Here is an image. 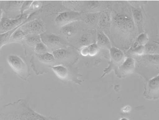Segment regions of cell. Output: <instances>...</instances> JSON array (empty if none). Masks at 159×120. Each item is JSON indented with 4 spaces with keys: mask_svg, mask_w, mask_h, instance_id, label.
Listing matches in <instances>:
<instances>
[{
    "mask_svg": "<svg viewBox=\"0 0 159 120\" xmlns=\"http://www.w3.org/2000/svg\"><path fill=\"white\" fill-rule=\"evenodd\" d=\"M134 24L131 17L125 13H118L113 17L112 36L114 40L124 39L123 42H131L134 34Z\"/></svg>",
    "mask_w": 159,
    "mask_h": 120,
    "instance_id": "cell-1",
    "label": "cell"
},
{
    "mask_svg": "<svg viewBox=\"0 0 159 120\" xmlns=\"http://www.w3.org/2000/svg\"><path fill=\"white\" fill-rule=\"evenodd\" d=\"M7 62L12 69L23 79L26 80L29 76V69L27 65L19 56L10 55L7 57Z\"/></svg>",
    "mask_w": 159,
    "mask_h": 120,
    "instance_id": "cell-2",
    "label": "cell"
},
{
    "mask_svg": "<svg viewBox=\"0 0 159 120\" xmlns=\"http://www.w3.org/2000/svg\"><path fill=\"white\" fill-rule=\"evenodd\" d=\"M41 40L47 47L52 50L66 47L67 43L58 36L49 33L44 32L41 34Z\"/></svg>",
    "mask_w": 159,
    "mask_h": 120,
    "instance_id": "cell-3",
    "label": "cell"
},
{
    "mask_svg": "<svg viewBox=\"0 0 159 120\" xmlns=\"http://www.w3.org/2000/svg\"><path fill=\"white\" fill-rule=\"evenodd\" d=\"M27 18V14H23L20 17L14 20L2 18L1 20V33L3 34L16 29V27L25 22Z\"/></svg>",
    "mask_w": 159,
    "mask_h": 120,
    "instance_id": "cell-4",
    "label": "cell"
},
{
    "mask_svg": "<svg viewBox=\"0 0 159 120\" xmlns=\"http://www.w3.org/2000/svg\"><path fill=\"white\" fill-rule=\"evenodd\" d=\"M80 12L75 11L63 12L56 17L55 22L58 25L63 27L67 24L77 21L80 19Z\"/></svg>",
    "mask_w": 159,
    "mask_h": 120,
    "instance_id": "cell-5",
    "label": "cell"
},
{
    "mask_svg": "<svg viewBox=\"0 0 159 120\" xmlns=\"http://www.w3.org/2000/svg\"><path fill=\"white\" fill-rule=\"evenodd\" d=\"M22 29L24 32L30 34H42L44 33V26L41 20H31L24 25L22 26Z\"/></svg>",
    "mask_w": 159,
    "mask_h": 120,
    "instance_id": "cell-6",
    "label": "cell"
},
{
    "mask_svg": "<svg viewBox=\"0 0 159 120\" xmlns=\"http://www.w3.org/2000/svg\"><path fill=\"white\" fill-rule=\"evenodd\" d=\"M78 28H79V24L78 22L75 21L61 27V32L65 36L70 37L74 35L78 31Z\"/></svg>",
    "mask_w": 159,
    "mask_h": 120,
    "instance_id": "cell-7",
    "label": "cell"
},
{
    "mask_svg": "<svg viewBox=\"0 0 159 120\" xmlns=\"http://www.w3.org/2000/svg\"><path fill=\"white\" fill-rule=\"evenodd\" d=\"M120 73L124 74L132 73L134 70V61L131 58H127L122 65L119 67Z\"/></svg>",
    "mask_w": 159,
    "mask_h": 120,
    "instance_id": "cell-8",
    "label": "cell"
},
{
    "mask_svg": "<svg viewBox=\"0 0 159 120\" xmlns=\"http://www.w3.org/2000/svg\"><path fill=\"white\" fill-rule=\"evenodd\" d=\"M97 45L98 47L104 49H111V43L108 38L102 31H99L97 33Z\"/></svg>",
    "mask_w": 159,
    "mask_h": 120,
    "instance_id": "cell-9",
    "label": "cell"
},
{
    "mask_svg": "<svg viewBox=\"0 0 159 120\" xmlns=\"http://www.w3.org/2000/svg\"><path fill=\"white\" fill-rule=\"evenodd\" d=\"M110 54L112 60L116 64L122 63L124 60V55L120 49L117 48H111L110 49Z\"/></svg>",
    "mask_w": 159,
    "mask_h": 120,
    "instance_id": "cell-10",
    "label": "cell"
},
{
    "mask_svg": "<svg viewBox=\"0 0 159 120\" xmlns=\"http://www.w3.org/2000/svg\"><path fill=\"white\" fill-rule=\"evenodd\" d=\"M31 16H29L27 18V20H26L25 22L23 23L22 24H20V25H19V26L16 27V29H12L11 31H9V32L4 33L3 34H1V47L2 48V46L7 43L9 40L10 39L11 37L12 36V34H13L14 32L16 31L17 29L20 28V26H22L25 23H26V22L28 21L29 19L31 18Z\"/></svg>",
    "mask_w": 159,
    "mask_h": 120,
    "instance_id": "cell-11",
    "label": "cell"
},
{
    "mask_svg": "<svg viewBox=\"0 0 159 120\" xmlns=\"http://www.w3.org/2000/svg\"><path fill=\"white\" fill-rule=\"evenodd\" d=\"M52 70L54 71L56 76L61 80H66L68 77V72L64 66L62 65L52 67Z\"/></svg>",
    "mask_w": 159,
    "mask_h": 120,
    "instance_id": "cell-12",
    "label": "cell"
},
{
    "mask_svg": "<svg viewBox=\"0 0 159 120\" xmlns=\"http://www.w3.org/2000/svg\"><path fill=\"white\" fill-rule=\"evenodd\" d=\"M95 39V35L93 32H87L84 34L80 37L79 42L80 45H87L93 44V43Z\"/></svg>",
    "mask_w": 159,
    "mask_h": 120,
    "instance_id": "cell-13",
    "label": "cell"
},
{
    "mask_svg": "<svg viewBox=\"0 0 159 120\" xmlns=\"http://www.w3.org/2000/svg\"><path fill=\"white\" fill-rule=\"evenodd\" d=\"M159 76L156 77L150 80L148 83L149 92L150 95H158L159 92Z\"/></svg>",
    "mask_w": 159,
    "mask_h": 120,
    "instance_id": "cell-14",
    "label": "cell"
},
{
    "mask_svg": "<svg viewBox=\"0 0 159 120\" xmlns=\"http://www.w3.org/2000/svg\"><path fill=\"white\" fill-rule=\"evenodd\" d=\"M70 52L64 48L56 49L53 51V55L56 59L63 60L67 59L70 55Z\"/></svg>",
    "mask_w": 159,
    "mask_h": 120,
    "instance_id": "cell-15",
    "label": "cell"
},
{
    "mask_svg": "<svg viewBox=\"0 0 159 120\" xmlns=\"http://www.w3.org/2000/svg\"><path fill=\"white\" fill-rule=\"evenodd\" d=\"M41 36L36 34H29L26 36V42L30 46H35L41 42Z\"/></svg>",
    "mask_w": 159,
    "mask_h": 120,
    "instance_id": "cell-16",
    "label": "cell"
},
{
    "mask_svg": "<svg viewBox=\"0 0 159 120\" xmlns=\"http://www.w3.org/2000/svg\"><path fill=\"white\" fill-rule=\"evenodd\" d=\"M39 59L43 63L46 64H51L54 62L55 57L54 55L48 52L42 55H37Z\"/></svg>",
    "mask_w": 159,
    "mask_h": 120,
    "instance_id": "cell-17",
    "label": "cell"
},
{
    "mask_svg": "<svg viewBox=\"0 0 159 120\" xmlns=\"http://www.w3.org/2000/svg\"><path fill=\"white\" fill-rule=\"evenodd\" d=\"M144 53L148 54H155L156 52H158L159 51V47L157 45L155 44H147L144 46Z\"/></svg>",
    "mask_w": 159,
    "mask_h": 120,
    "instance_id": "cell-18",
    "label": "cell"
},
{
    "mask_svg": "<svg viewBox=\"0 0 159 120\" xmlns=\"http://www.w3.org/2000/svg\"><path fill=\"white\" fill-rule=\"evenodd\" d=\"M132 14L134 16V20L138 25H141L143 22V16L141 11L139 9L132 7Z\"/></svg>",
    "mask_w": 159,
    "mask_h": 120,
    "instance_id": "cell-19",
    "label": "cell"
},
{
    "mask_svg": "<svg viewBox=\"0 0 159 120\" xmlns=\"http://www.w3.org/2000/svg\"><path fill=\"white\" fill-rule=\"evenodd\" d=\"M25 36V33L22 30L21 28H19L16 31H15L11 37L10 39L12 41H18L23 38Z\"/></svg>",
    "mask_w": 159,
    "mask_h": 120,
    "instance_id": "cell-20",
    "label": "cell"
},
{
    "mask_svg": "<svg viewBox=\"0 0 159 120\" xmlns=\"http://www.w3.org/2000/svg\"><path fill=\"white\" fill-rule=\"evenodd\" d=\"M48 51L47 46L43 42H39L37 44L35 48V52L37 55H42L45 54Z\"/></svg>",
    "mask_w": 159,
    "mask_h": 120,
    "instance_id": "cell-21",
    "label": "cell"
},
{
    "mask_svg": "<svg viewBox=\"0 0 159 120\" xmlns=\"http://www.w3.org/2000/svg\"><path fill=\"white\" fill-rule=\"evenodd\" d=\"M23 1H9L7 4V9L8 10H16L22 7V4H23Z\"/></svg>",
    "mask_w": 159,
    "mask_h": 120,
    "instance_id": "cell-22",
    "label": "cell"
},
{
    "mask_svg": "<svg viewBox=\"0 0 159 120\" xmlns=\"http://www.w3.org/2000/svg\"><path fill=\"white\" fill-rule=\"evenodd\" d=\"M110 16H109L107 12H104L102 14V16L100 17V26L105 27L108 25L109 22L110 20Z\"/></svg>",
    "mask_w": 159,
    "mask_h": 120,
    "instance_id": "cell-23",
    "label": "cell"
},
{
    "mask_svg": "<svg viewBox=\"0 0 159 120\" xmlns=\"http://www.w3.org/2000/svg\"><path fill=\"white\" fill-rule=\"evenodd\" d=\"M148 40L149 39L147 35L145 33H142L138 37L136 42H137L139 46H145L147 44Z\"/></svg>",
    "mask_w": 159,
    "mask_h": 120,
    "instance_id": "cell-24",
    "label": "cell"
},
{
    "mask_svg": "<svg viewBox=\"0 0 159 120\" xmlns=\"http://www.w3.org/2000/svg\"><path fill=\"white\" fill-rule=\"evenodd\" d=\"M89 55L90 56H95L99 52V48L97 44H90L89 46Z\"/></svg>",
    "mask_w": 159,
    "mask_h": 120,
    "instance_id": "cell-25",
    "label": "cell"
},
{
    "mask_svg": "<svg viewBox=\"0 0 159 120\" xmlns=\"http://www.w3.org/2000/svg\"><path fill=\"white\" fill-rule=\"evenodd\" d=\"M133 51L134 54L138 56H141L144 53V46H139L135 48Z\"/></svg>",
    "mask_w": 159,
    "mask_h": 120,
    "instance_id": "cell-26",
    "label": "cell"
},
{
    "mask_svg": "<svg viewBox=\"0 0 159 120\" xmlns=\"http://www.w3.org/2000/svg\"><path fill=\"white\" fill-rule=\"evenodd\" d=\"M148 61H150L152 63H157L158 64L159 63V55H148L147 57Z\"/></svg>",
    "mask_w": 159,
    "mask_h": 120,
    "instance_id": "cell-27",
    "label": "cell"
},
{
    "mask_svg": "<svg viewBox=\"0 0 159 120\" xmlns=\"http://www.w3.org/2000/svg\"><path fill=\"white\" fill-rule=\"evenodd\" d=\"M33 2V1H25L24 2L21 8H20V12H21L22 15L23 14V12L25 11L30 8V7H31V4H32Z\"/></svg>",
    "mask_w": 159,
    "mask_h": 120,
    "instance_id": "cell-28",
    "label": "cell"
},
{
    "mask_svg": "<svg viewBox=\"0 0 159 120\" xmlns=\"http://www.w3.org/2000/svg\"><path fill=\"white\" fill-rule=\"evenodd\" d=\"M80 54L83 56H87L89 55V47L88 46H84L80 51Z\"/></svg>",
    "mask_w": 159,
    "mask_h": 120,
    "instance_id": "cell-29",
    "label": "cell"
},
{
    "mask_svg": "<svg viewBox=\"0 0 159 120\" xmlns=\"http://www.w3.org/2000/svg\"><path fill=\"white\" fill-rule=\"evenodd\" d=\"M41 3L40 1H35L33 2L32 5H31V8L33 10H37L38 9H39V7H41Z\"/></svg>",
    "mask_w": 159,
    "mask_h": 120,
    "instance_id": "cell-30",
    "label": "cell"
},
{
    "mask_svg": "<svg viewBox=\"0 0 159 120\" xmlns=\"http://www.w3.org/2000/svg\"><path fill=\"white\" fill-rule=\"evenodd\" d=\"M131 107L130 106H125V107H124L122 109V111L124 113H128L129 112L131 111Z\"/></svg>",
    "mask_w": 159,
    "mask_h": 120,
    "instance_id": "cell-31",
    "label": "cell"
},
{
    "mask_svg": "<svg viewBox=\"0 0 159 120\" xmlns=\"http://www.w3.org/2000/svg\"><path fill=\"white\" fill-rule=\"evenodd\" d=\"M121 120H127V119H126V118H122V119H121Z\"/></svg>",
    "mask_w": 159,
    "mask_h": 120,
    "instance_id": "cell-32",
    "label": "cell"
}]
</instances>
